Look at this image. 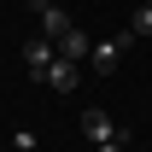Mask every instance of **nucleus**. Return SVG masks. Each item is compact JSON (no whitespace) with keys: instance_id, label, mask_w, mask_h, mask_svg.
Returning <instances> with one entry per match:
<instances>
[{"instance_id":"nucleus-1","label":"nucleus","mask_w":152,"mask_h":152,"mask_svg":"<svg viewBox=\"0 0 152 152\" xmlns=\"http://www.w3.org/2000/svg\"><path fill=\"white\" fill-rule=\"evenodd\" d=\"M29 12L41 18V35H47V41H64V35L76 29V23L64 18V6H58V0H29Z\"/></svg>"},{"instance_id":"nucleus-2","label":"nucleus","mask_w":152,"mask_h":152,"mask_svg":"<svg viewBox=\"0 0 152 152\" xmlns=\"http://www.w3.org/2000/svg\"><path fill=\"white\" fill-rule=\"evenodd\" d=\"M129 41H134V29H123V35H111V41H99L94 53H88V64H94L99 76H111V70H117V58H123V47H129Z\"/></svg>"},{"instance_id":"nucleus-3","label":"nucleus","mask_w":152,"mask_h":152,"mask_svg":"<svg viewBox=\"0 0 152 152\" xmlns=\"http://www.w3.org/2000/svg\"><path fill=\"white\" fill-rule=\"evenodd\" d=\"M41 82H47L53 94H70L76 82H82V64H76V58H64V53H58V58H53V70L41 76Z\"/></svg>"},{"instance_id":"nucleus-4","label":"nucleus","mask_w":152,"mask_h":152,"mask_svg":"<svg viewBox=\"0 0 152 152\" xmlns=\"http://www.w3.org/2000/svg\"><path fill=\"white\" fill-rule=\"evenodd\" d=\"M53 58H58V41H47V35H35L29 47H23V64H29L35 76H47V70H53Z\"/></svg>"},{"instance_id":"nucleus-5","label":"nucleus","mask_w":152,"mask_h":152,"mask_svg":"<svg viewBox=\"0 0 152 152\" xmlns=\"http://www.w3.org/2000/svg\"><path fill=\"white\" fill-rule=\"evenodd\" d=\"M82 134H88V140L99 146V140H117L123 129H117V123H111L105 111H99V105H88V111H82Z\"/></svg>"},{"instance_id":"nucleus-6","label":"nucleus","mask_w":152,"mask_h":152,"mask_svg":"<svg viewBox=\"0 0 152 152\" xmlns=\"http://www.w3.org/2000/svg\"><path fill=\"white\" fill-rule=\"evenodd\" d=\"M58 53H64V58H76V64H82V58L94 53V47H88V35H82V29H70V35L58 41Z\"/></svg>"},{"instance_id":"nucleus-7","label":"nucleus","mask_w":152,"mask_h":152,"mask_svg":"<svg viewBox=\"0 0 152 152\" xmlns=\"http://www.w3.org/2000/svg\"><path fill=\"white\" fill-rule=\"evenodd\" d=\"M134 35H152V0H140V6H134V23H129Z\"/></svg>"},{"instance_id":"nucleus-8","label":"nucleus","mask_w":152,"mask_h":152,"mask_svg":"<svg viewBox=\"0 0 152 152\" xmlns=\"http://www.w3.org/2000/svg\"><path fill=\"white\" fill-rule=\"evenodd\" d=\"M94 152H129V134H117V140H99Z\"/></svg>"}]
</instances>
